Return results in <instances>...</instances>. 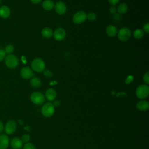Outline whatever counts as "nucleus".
<instances>
[{
	"label": "nucleus",
	"instance_id": "36",
	"mask_svg": "<svg viewBox=\"0 0 149 149\" xmlns=\"http://www.w3.org/2000/svg\"><path fill=\"white\" fill-rule=\"evenodd\" d=\"M31 2L33 3H34V4H38L40 2H41V1L42 0H30Z\"/></svg>",
	"mask_w": 149,
	"mask_h": 149
},
{
	"label": "nucleus",
	"instance_id": "6",
	"mask_svg": "<svg viewBox=\"0 0 149 149\" xmlns=\"http://www.w3.org/2000/svg\"><path fill=\"white\" fill-rule=\"evenodd\" d=\"M30 100L31 102L36 105H41L44 103L45 101V96L41 92H33L30 95Z\"/></svg>",
	"mask_w": 149,
	"mask_h": 149
},
{
	"label": "nucleus",
	"instance_id": "30",
	"mask_svg": "<svg viewBox=\"0 0 149 149\" xmlns=\"http://www.w3.org/2000/svg\"><path fill=\"white\" fill-rule=\"evenodd\" d=\"M143 30L144 31V32H146V33H149V23H147L144 25Z\"/></svg>",
	"mask_w": 149,
	"mask_h": 149
},
{
	"label": "nucleus",
	"instance_id": "24",
	"mask_svg": "<svg viewBox=\"0 0 149 149\" xmlns=\"http://www.w3.org/2000/svg\"><path fill=\"white\" fill-rule=\"evenodd\" d=\"M87 18L90 21H94L97 19V15L94 12H90L87 15Z\"/></svg>",
	"mask_w": 149,
	"mask_h": 149
},
{
	"label": "nucleus",
	"instance_id": "13",
	"mask_svg": "<svg viewBox=\"0 0 149 149\" xmlns=\"http://www.w3.org/2000/svg\"><path fill=\"white\" fill-rule=\"evenodd\" d=\"M23 143L21 139L16 137H13L10 141V146L13 149H20L22 147H23Z\"/></svg>",
	"mask_w": 149,
	"mask_h": 149
},
{
	"label": "nucleus",
	"instance_id": "14",
	"mask_svg": "<svg viewBox=\"0 0 149 149\" xmlns=\"http://www.w3.org/2000/svg\"><path fill=\"white\" fill-rule=\"evenodd\" d=\"M45 98L49 101H54L56 97V91L52 88H48L46 90L45 93Z\"/></svg>",
	"mask_w": 149,
	"mask_h": 149
},
{
	"label": "nucleus",
	"instance_id": "28",
	"mask_svg": "<svg viewBox=\"0 0 149 149\" xmlns=\"http://www.w3.org/2000/svg\"><path fill=\"white\" fill-rule=\"evenodd\" d=\"M43 73H44V74L45 77H51L52 76V72L50 70L44 69V71H43Z\"/></svg>",
	"mask_w": 149,
	"mask_h": 149
},
{
	"label": "nucleus",
	"instance_id": "23",
	"mask_svg": "<svg viewBox=\"0 0 149 149\" xmlns=\"http://www.w3.org/2000/svg\"><path fill=\"white\" fill-rule=\"evenodd\" d=\"M4 51L6 54H11L14 51V47L12 44H9L5 47Z\"/></svg>",
	"mask_w": 149,
	"mask_h": 149
},
{
	"label": "nucleus",
	"instance_id": "2",
	"mask_svg": "<svg viewBox=\"0 0 149 149\" xmlns=\"http://www.w3.org/2000/svg\"><path fill=\"white\" fill-rule=\"evenodd\" d=\"M31 66L33 70L37 72H43L45 69V64L42 59L40 58H36L32 61Z\"/></svg>",
	"mask_w": 149,
	"mask_h": 149
},
{
	"label": "nucleus",
	"instance_id": "8",
	"mask_svg": "<svg viewBox=\"0 0 149 149\" xmlns=\"http://www.w3.org/2000/svg\"><path fill=\"white\" fill-rule=\"evenodd\" d=\"M87 19V15L84 11H78L73 16V22L76 24H81Z\"/></svg>",
	"mask_w": 149,
	"mask_h": 149
},
{
	"label": "nucleus",
	"instance_id": "10",
	"mask_svg": "<svg viewBox=\"0 0 149 149\" xmlns=\"http://www.w3.org/2000/svg\"><path fill=\"white\" fill-rule=\"evenodd\" d=\"M56 12L59 15H63L66 11V5L62 1H58L54 5Z\"/></svg>",
	"mask_w": 149,
	"mask_h": 149
},
{
	"label": "nucleus",
	"instance_id": "20",
	"mask_svg": "<svg viewBox=\"0 0 149 149\" xmlns=\"http://www.w3.org/2000/svg\"><path fill=\"white\" fill-rule=\"evenodd\" d=\"M128 10V6L125 3H120L117 8V10L120 14H124L127 12Z\"/></svg>",
	"mask_w": 149,
	"mask_h": 149
},
{
	"label": "nucleus",
	"instance_id": "12",
	"mask_svg": "<svg viewBox=\"0 0 149 149\" xmlns=\"http://www.w3.org/2000/svg\"><path fill=\"white\" fill-rule=\"evenodd\" d=\"M10 143L9 139L6 134H0V149H6Z\"/></svg>",
	"mask_w": 149,
	"mask_h": 149
},
{
	"label": "nucleus",
	"instance_id": "15",
	"mask_svg": "<svg viewBox=\"0 0 149 149\" xmlns=\"http://www.w3.org/2000/svg\"><path fill=\"white\" fill-rule=\"evenodd\" d=\"M136 107L139 111H146L149 108V103L146 100H141L137 103Z\"/></svg>",
	"mask_w": 149,
	"mask_h": 149
},
{
	"label": "nucleus",
	"instance_id": "31",
	"mask_svg": "<svg viewBox=\"0 0 149 149\" xmlns=\"http://www.w3.org/2000/svg\"><path fill=\"white\" fill-rule=\"evenodd\" d=\"M109 11L112 14H114L116 12V8L115 6L112 5L109 8Z\"/></svg>",
	"mask_w": 149,
	"mask_h": 149
},
{
	"label": "nucleus",
	"instance_id": "35",
	"mask_svg": "<svg viewBox=\"0 0 149 149\" xmlns=\"http://www.w3.org/2000/svg\"><path fill=\"white\" fill-rule=\"evenodd\" d=\"M3 130H4V125L3 123L1 121H0V133L2 132Z\"/></svg>",
	"mask_w": 149,
	"mask_h": 149
},
{
	"label": "nucleus",
	"instance_id": "17",
	"mask_svg": "<svg viewBox=\"0 0 149 149\" xmlns=\"http://www.w3.org/2000/svg\"><path fill=\"white\" fill-rule=\"evenodd\" d=\"M117 33H118L117 28L113 25H109L106 28V33L109 37H115V36H116Z\"/></svg>",
	"mask_w": 149,
	"mask_h": 149
},
{
	"label": "nucleus",
	"instance_id": "32",
	"mask_svg": "<svg viewBox=\"0 0 149 149\" xmlns=\"http://www.w3.org/2000/svg\"><path fill=\"white\" fill-rule=\"evenodd\" d=\"M108 2H109L110 4H111L112 5L115 6V5L118 4L120 0H108Z\"/></svg>",
	"mask_w": 149,
	"mask_h": 149
},
{
	"label": "nucleus",
	"instance_id": "21",
	"mask_svg": "<svg viewBox=\"0 0 149 149\" xmlns=\"http://www.w3.org/2000/svg\"><path fill=\"white\" fill-rule=\"evenodd\" d=\"M30 84L32 87L34 88H38L40 87L41 84V80L37 77H33L30 81Z\"/></svg>",
	"mask_w": 149,
	"mask_h": 149
},
{
	"label": "nucleus",
	"instance_id": "29",
	"mask_svg": "<svg viewBox=\"0 0 149 149\" xmlns=\"http://www.w3.org/2000/svg\"><path fill=\"white\" fill-rule=\"evenodd\" d=\"M6 53L4 50L0 49V62L3 60V59L5 58Z\"/></svg>",
	"mask_w": 149,
	"mask_h": 149
},
{
	"label": "nucleus",
	"instance_id": "9",
	"mask_svg": "<svg viewBox=\"0 0 149 149\" xmlns=\"http://www.w3.org/2000/svg\"><path fill=\"white\" fill-rule=\"evenodd\" d=\"M66 31L63 28H58L53 32V37L56 41H62L66 37Z\"/></svg>",
	"mask_w": 149,
	"mask_h": 149
},
{
	"label": "nucleus",
	"instance_id": "1",
	"mask_svg": "<svg viewBox=\"0 0 149 149\" xmlns=\"http://www.w3.org/2000/svg\"><path fill=\"white\" fill-rule=\"evenodd\" d=\"M136 95L139 99H144L149 95V87L147 84H141L136 90Z\"/></svg>",
	"mask_w": 149,
	"mask_h": 149
},
{
	"label": "nucleus",
	"instance_id": "26",
	"mask_svg": "<svg viewBox=\"0 0 149 149\" xmlns=\"http://www.w3.org/2000/svg\"><path fill=\"white\" fill-rule=\"evenodd\" d=\"M23 149H36L35 146L31 143H26L23 146Z\"/></svg>",
	"mask_w": 149,
	"mask_h": 149
},
{
	"label": "nucleus",
	"instance_id": "27",
	"mask_svg": "<svg viewBox=\"0 0 149 149\" xmlns=\"http://www.w3.org/2000/svg\"><path fill=\"white\" fill-rule=\"evenodd\" d=\"M143 81L146 84H149V72H146L143 76Z\"/></svg>",
	"mask_w": 149,
	"mask_h": 149
},
{
	"label": "nucleus",
	"instance_id": "11",
	"mask_svg": "<svg viewBox=\"0 0 149 149\" xmlns=\"http://www.w3.org/2000/svg\"><path fill=\"white\" fill-rule=\"evenodd\" d=\"M20 75L23 79H29L32 77L33 73L30 68L28 66H24L20 70Z\"/></svg>",
	"mask_w": 149,
	"mask_h": 149
},
{
	"label": "nucleus",
	"instance_id": "33",
	"mask_svg": "<svg viewBox=\"0 0 149 149\" xmlns=\"http://www.w3.org/2000/svg\"><path fill=\"white\" fill-rule=\"evenodd\" d=\"M54 107H58L60 105V101L59 100H55L52 103Z\"/></svg>",
	"mask_w": 149,
	"mask_h": 149
},
{
	"label": "nucleus",
	"instance_id": "4",
	"mask_svg": "<svg viewBox=\"0 0 149 149\" xmlns=\"http://www.w3.org/2000/svg\"><path fill=\"white\" fill-rule=\"evenodd\" d=\"M55 111V107L52 103L47 102L43 105L41 108L42 115L46 118H49L52 116Z\"/></svg>",
	"mask_w": 149,
	"mask_h": 149
},
{
	"label": "nucleus",
	"instance_id": "25",
	"mask_svg": "<svg viewBox=\"0 0 149 149\" xmlns=\"http://www.w3.org/2000/svg\"><path fill=\"white\" fill-rule=\"evenodd\" d=\"M21 140L23 141V143H28L29 140H30V137L28 134H24L22 136Z\"/></svg>",
	"mask_w": 149,
	"mask_h": 149
},
{
	"label": "nucleus",
	"instance_id": "37",
	"mask_svg": "<svg viewBox=\"0 0 149 149\" xmlns=\"http://www.w3.org/2000/svg\"><path fill=\"white\" fill-rule=\"evenodd\" d=\"M1 1H2V0H0V3H1Z\"/></svg>",
	"mask_w": 149,
	"mask_h": 149
},
{
	"label": "nucleus",
	"instance_id": "19",
	"mask_svg": "<svg viewBox=\"0 0 149 149\" xmlns=\"http://www.w3.org/2000/svg\"><path fill=\"white\" fill-rule=\"evenodd\" d=\"M54 3L51 0H45L42 4V8L45 10H51L54 8Z\"/></svg>",
	"mask_w": 149,
	"mask_h": 149
},
{
	"label": "nucleus",
	"instance_id": "18",
	"mask_svg": "<svg viewBox=\"0 0 149 149\" xmlns=\"http://www.w3.org/2000/svg\"><path fill=\"white\" fill-rule=\"evenodd\" d=\"M41 35L45 38H49L53 36V31L49 27H45L41 30Z\"/></svg>",
	"mask_w": 149,
	"mask_h": 149
},
{
	"label": "nucleus",
	"instance_id": "7",
	"mask_svg": "<svg viewBox=\"0 0 149 149\" xmlns=\"http://www.w3.org/2000/svg\"><path fill=\"white\" fill-rule=\"evenodd\" d=\"M17 129V125L15 120H10L8 121L4 126V130L7 134L14 133Z\"/></svg>",
	"mask_w": 149,
	"mask_h": 149
},
{
	"label": "nucleus",
	"instance_id": "16",
	"mask_svg": "<svg viewBox=\"0 0 149 149\" xmlns=\"http://www.w3.org/2000/svg\"><path fill=\"white\" fill-rule=\"evenodd\" d=\"M10 15V10L7 6L3 5L0 7V16L3 19L8 18Z\"/></svg>",
	"mask_w": 149,
	"mask_h": 149
},
{
	"label": "nucleus",
	"instance_id": "5",
	"mask_svg": "<svg viewBox=\"0 0 149 149\" xmlns=\"http://www.w3.org/2000/svg\"><path fill=\"white\" fill-rule=\"evenodd\" d=\"M5 63L9 68H15L19 64V60L16 56L13 54H9L5 58Z\"/></svg>",
	"mask_w": 149,
	"mask_h": 149
},
{
	"label": "nucleus",
	"instance_id": "22",
	"mask_svg": "<svg viewBox=\"0 0 149 149\" xmlns=\"http://www.w3.org/2000/svg\"><path fill=\"white\" fill-rule=\"evenodd\" d=\"M144 32L142 29H137L133 31V37L136 39H140L143 37Z\"/></svg>",
	"mask_w": 149,
	"mask_h": 149
},
{
	"label": "nucleus",
	"instance_id": "34",
	"mask_svg": "<svg viewBox=\"0 0 149 149\" xmlns=\"http://www.w3.org/2000/svg\"><path fill=\"white\" fill-rule=\"evenodd\" d=\"M132 80H133V77L129 76H128L127 78L126 79L125 83H126V84H128V83H129L130 82H131V81H132Z\"/></svg>",
	"mask_w": 149,
	"mask_h": 149
},
{
	"label": "nucleus",
	"instance_id": "3",
	"mask_svg": "<svg viewBox=\"0 0 149 149\" xmlns=\"http://www.w3.org/2000/svg\"><path fill=\"white\" fill-rule=\"evenodd\" d=\"M118 39L121 41H127L131 37V31L128 27H122L117 33Z\"/></svg>",
	"mask_w": 149,
	"mask_h": 149
}]
</instances>
